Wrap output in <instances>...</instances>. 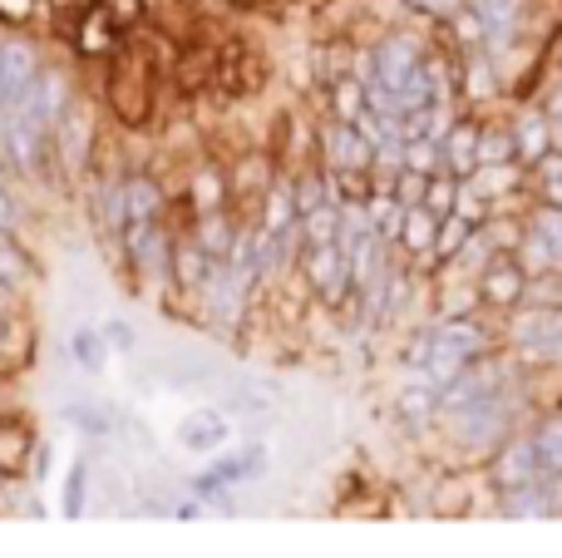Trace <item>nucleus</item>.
Instances as JSON below:
<instances>
[{
  "label": "nucleus",
  "mask_w": 562,
  "mask_h": 558,
  "mask_svg": "<svg viewBox=\"0 0 562 558\" xmlns=\"http://www.w3.org/2000/svg\"><path fill=\"white\" fill-rule=\"evenodd\" d=\"M30 272H35V263H30V253L15 243V237L0 227V282H10L20 292V287L30 282Z\"/></svg>",
  "instance_id": "obj_27"
},
{
  "label": "nucleus",
  "mask_w": 562,
  "mask_h": 558,
  "mask_svg": "<svg viewBox=\"0 0 562 558\" xmlns=\"http://www.w3.org/2000/svg\"><path fill=\"white\" fill-rule=\"evenodd\" d=\"M213 272H217V257L207 253L198 237H178L173 257H168V277H173L178 292H198V297H203V287L213 282Z\"/></svg>",
  "instance_id": "obj_9"
},
{
  "label": "nucleus",
  "mask_w": 562,
  "mask_h": 558,
  "mask_svg": "<svg viewBox=\"0 0 562 558\" xmlns=\"http://www.w3.org/2000/svg\"><path fill=\"white\" fill-rule=\"evenodd\" d=\"M227 435H233V425H227L223 411H198V415H188V421L178 425V445H183V450H193V455L227 445Z\"/></svg>",
  "instance_id": "obj_15"
},
{
  "label": "nucleus",
  "mask_w": 562,
  "mask_h": 558,
  "mask_svg": "<svg viewBox=\"0 0 562 558\" xmlns=\"http://www.w3.org/2000/svg\"><path fill=\"white\" fill-rule=\"evenodd\" d=\"M454 203H459V183H454V178H429V188H425V208H429V213L449 217V213H454Z\"/></svg>",
  "instance_id": "obj_38"
},
{
  "label": "nucleus",
  "mask_w": 562,
  "mask_h": 558,
  "mask_svg": "<svg viewBox=\"0 0 562 558\" xmlns=\"http://www.w3.org/2000/svg\"><path fill=\"white\" fill-rule=\"evenodd\" d=\"M104 10L119 20V25H138L148 5H144V0H104Z\"/></svg>",
  "instance_id": "obj_43"
},
{
  "label": "nucleus",
  "mask_w": 562,
  "mask_h": 558,
  "mask_svg": "<svg viewBox=\"0 0 562 558\" xmlns=\"http://www.w3.org/2000/svg\"><path fill=\"white\" fill-rule=\"evenodd\" d=\"M296 227H301V243H336V237H340V203L330 198V203L311 208Z\"/></svg>",
  "instance_id": "obj_26"
},
{
  "label": "nucleus",
  "mask_w": 562,
  "mask_h": 558,
  "mask_svg": "<svg viewBox=\"0 0 562 558\" xmlns=\"http://www.w3.org/2000/svg\"><path fill=\"white\" fill-rule=\"evenodd\" d=\"M124 203H128V223L164 217V188H158L154 174H134V178H124Z\"/></svg>",
  "instance_id": "obj_20"
},
{
  "label": "nucleus",
  "mask_w": 562,
  "mask_h": 558,
  "mask_svg": "<svg viewBox=\"0 0 562 558\" xmlns=\"http://www.w3.org/2000/svg\"><path fill=\"white\" fill-rule=\"evenodd\" d=\"M538 455H543V470H548V480H558L562 475V415H553L548 425H538Z\"/></svg>",
  "instance_id": "obj_34"
},
{
  "label": "nucleus",
  "mask_w": 562,
  "mask_h": 558,
  "mask_svg": "<svg viewBox=\"0 0 562 558\" xmlns=\"http://www.w3.org/2000/svg\"><path fill=\"white\" fill-rule=\"evenodd\" d=\"M45 134L49 129H40L30 114H20V109H5L0 114V154L15 164V174H40V164H45Z\"/></svg>",
  "instance_id": "obj_7"
},
{
  "label": "nucleus",
  "mask_w": 562,
  "mask_h": 558,
  "mask_svg": "<svg viewBox=\"0 0 562 558\" xmlns=\"http://www.w3.org/2000/svg\"><path fill=\"white\" fill-rule=\"evenodd\" d=\"M119 35H124V25H119L114 15H109L104 5L89 10L85 25L75 30V49L85 59H104V55H119Z\"/></svg>",
  "instance_id": "obj_14"
},
{
  "label": "nucleus",
  "mask_w": 562,
  "mask_h": 558,
  "mask_svg": "<svg viewBox=\"0 0 562 558\" xmlns=\"http://www.w3.org/2000/svg\"><path fill=\"white\" fill-rule=\"evenodd\" d=\"M35 455V431L15 415H0V475H20Z\"/></svg>",
  "instance_id": "obj_16"
},
{
  "label": "nucleus",
  "mask_w": 562,
  "mask_h": 558,
  "mask_svg": "<svg viewBox=\"0 0 562 558\" xmlns=\"http://www.w3.org/2000/svg\"><path fill=\"white\" fill-rule=\"evenodd\" d=\"M35 361V326L20 312H0V376H20Z\"/></svg>",
  "instance_id": "obj_12"
},
{
  "label": "nucleus",
  "mask_w": 562,
  "mask_h": 558,
  "mask_svg": "<svg viewBox=\"0 0 562 558\" xmlns=\"http://www.w3.org/2000/svg\"><path fill=\"white\" fill-rule=\"evenodd\" d=\"M425 188H429V174H419V168H405V174H400V183L390 188V193L400 198V203H425Z\"/></svg>",
  "instance_id": "obj_40"
},
{
  "label": "nucleus",
  "mask_w": 562,
  "mask_h": 558,
  "mask_svg": "<svg viewBox=\"0 0 562 558\" xmlns=\"http://www.w3.org/2000/svg\"><path fill=\"white\" fill-rule=\"evenodd\" d=\"M227 198H233V188H227L223 168H213V164L198 168L193 183H188V208H193V217L198 213H223Z\"/></svg>",
  "instance_id": "obj_18"
},
{
  "label": "nucleus",
  "mask_w": 562,
  "mask_h": 558,
  "mask_svg": "<svg viewBox=\"0 0 562 558\" xmlns=\"http://www.w3.org/2000/svg\"><path fill=\"white\" fill-rule=\"evenodd\" d=\"M508 425H514V401H508V391H498V395H484V401L464 405V411H454V440L469 445V450H484Z\"/></svg>",
  "instance_id": "obj_5"
},
{
  "label": "nucleus",
  "mask_w": 562,
  "mask_h": 558,
  "mask_svg": "<svg viewBox=\"0 0 562 558\" xmlns=\"http://www.w3.org/2000/svg\"><path fill=\"white\" fill-rule=\"evenodd\" d=\"M514 346L528 361H562V312L543 302H528L524 312L514 316Z\"/></svg>",
  "instance_id": "obj_3"
},
{
  "label": "nucleus",
  "mask_w": 562,
  "mask_h": 558,
  "mask_svg": "<svg viewBox=\"0 0 562 558\" xmlns=\"http://www.w3.org/2000/svg\"><path fill=\"white\" fill-rule=\"evenodd\" d=\"M429 346H435V332L415 336V342L405 346V361H409V366H419V371H425V366H429Z\"/></svg>",
  "instance_id": "obj_46"
},
{
  "label": "nucleus",
  "mask_w": 562,
  "mask_h": 558,
  "mask_svg": "<svg viewBox=\"0 0 562 558\" xmlns=\"http://www.w3.org/2000/svg\"><path fill=\"white\" fill-rule=\"evenodd\" d=\"M89 208H94L99 233L119 237L128 227V203H124V183H119V178H104V183L94 188V198H89Z\"/></svg>",
  "instance_id": "obj_17"
},
{
  "label": "nucleus",
  "mask_w": 562,
  "mask_h": 558,
  "mask_svg": "<svg viewBox=\"0 0 562 558\" xmlns=\"http://www.w3.org/2000/svg\"><path fill=\"white\" fill-rule=\"evenodd\" d=\"M301 277H306L311 292H316L326 306H340L346 292H356V282H350V257L340 243H306L301 247Z\"/></svg>",
  "instance_id": "obj_2"
},
{
  "label": "nucleus",
  "mask_w": 562,
  "mask_h": 558,
  "mask_svg": "<svg viewBox=\"0 0 562 558\" xmlns=\"http://www.w3.org/2000/svg\"><path fill=\"white\" fill-rule=\"evenodd\" d=\"M69 104H75V85H69V75H65V69H45V65H40V75L30 79V89L10 109L30 114L40 129H55L59 119L69 114Z\"/></svg>",
  "instance_id": "obj_6"
},
{
  "label": "nucleus",
  "mask_w": 562,
  "mask_h": 558,
  "mask_svg": "<svg viewBox=\"0 0 562 558\" xmlns=\"http://www.w3.org/2000/svg\"><path fill=\"white\" fill-rule=\"evenodd\" d=\"M257 460H262V450H247V455H237V460H217V470H207L203 480H198V490H217V484L247 480V475H257Z\"/></svg>",
  "instance_id": "obj_31"
},
{
  "label": "nucleus",
  "mask_w": 562,
  "mask_h": 558,
  "mask_svg": "<svg viewBox=\"0 0 562 558\" xmlns=\"http://www.w3.org/2000/svg\"><path fill=\"white\" fill-rule=\"evenodd\" d=\"M518 154V144L508 134H479V168L484 164H508Z\"/></svg>",
  "instance_id": "obj_39"
},
{
  "label": "nucleus",
  "mask_w": 562,
  "mask_h": 558,
  "mask_svg": "<svg viewBox=\"0 0 562 558\" xmlns=\"http://www.w3.org/2000/svg\"><path fill=\"white\" fill-rule=\"evenodd\" d=\"M474 237V227H469V217L464 213H449V217H439V233H435V253L439 257H454V253H464V243Z\"/></svg>",
  "instance_id": "obj_33"
},
{
  "label": "nucleus",
  "mask_w": 562,
  "mask_h": 558,
  "mask_svg": "<svg viewBox=\"0 0 562 558\" xmlns=\"http://www.w3.org/2000/svg\"><path fill=\"white\" fill-rule=\"evenodd\" d=\"M484 356V326L474 322H445L435 332V346H429V366L425 371L435 376L439 386L449 381V376H459L469 361H479Z\"/></svg>",
  "instance_id": "obj_4"
},
{
  "label": "nucleus",
  "mask_w": 562,
  "mask_h": 558,
  "mask_svg": "<svg viewBox=\"0 0 562 558\" xmlns=\"http://www.w3.org/2000/svg\"><path fill=\"white\" fill-rule=\"evenodd\" d=\"M435 405H439V381L429 371H425V381L419 386H405V391H400V411H405L409 421H425Z\"/></svg>",
  "instance_id": "obj_32"
},
{
  "label": "nucleus",
  "mask_w": 562,
  "mask_h": 558,
  "mask_svg": "<svg viewBox=\"0 0 562 558\" xmlns=\"http://www.w3.org/2000/svg\"><path fill=\"white\" fill-rule=\"evenodd\" d=\"M439 154H445L449 174H474V168H479V134L469 124L449 129V134L439 138Z\"/></svg>",
  "instance_id": "obj_21"
},
{
  "label": "nucleus",
  "mask_w": 562,
  "mask_h": 558,
  "mask_svg": "<svg viewBox=\"0 0 562 558\" xmlns=\"http://www.w3.org/2000/svg\"><path fill=\"white\" fill-rule=\"evenodd\" d=\"M514 144H518V154H524L528 164H538V158L553 148V124H548V114H524L518 119Z\"/></svg>",
  "instance_id": "obj_25"
},
{
  "label": "nucleus",
  "mask_w": 562,
  "mask_h": 558,
  "mask_svg": "<svg viewBox=\"0 0 562 558\" xmlns=\"http://www.w3.org/2000/svg\"><path fill=\"white\" fill-rule=\"evenodd\" d=\"M291 188H296V213H301V217H306L311 208L330 203V188H326V178H321V174H306V178H296V183H291Z\"/></svg>",
  "instance_id": "obj_37"
},
{
  "label": "nucleus",
  "mask_w": 562,
  "mask_h": 558,
  "mask_svg": "<svg viewBox=\"0 0 562 558\" xmlns=\"http://www.w3.org/2000/svg\"><path fill=\"white\" fill-rule=\"evenodd\" d=\"M330 104H336V119H346V124H360V114L370 109V99H366V79H336L330 85Z\"/></svg>",
  "instance_id": "obj_29"
},
{
  "label": "nucleus",
  "mask_w": 562,
  "mask_h": 558,
  "mask_svg": "<svg viewBox=\"0 0 562 558\" xmlns=\"http://www.w3.org/2000/svg\"><path fill=\"white\" fill-rule=\"evenodd\" d=\"M109 109L124 129H144L154 114V75H148V55L144 49H124L114 59L109 75Z\"/></svg>",
  "instance_id": "obj_1"
},
{
  "label": "nucleus",
  "mask_w": 562,
  "mask_h": 558,
  "mask_svg": "<svg viewBox=\"0 0 562 558\" xmlns=\"http://www.w3.org/2000/svg\"><path fill=\"white\" fill-rule=\"evenodd\" d=\"M193 237L217 257V263H223V257H233V247H237V227L227 223L223 213H198L193 217Z\"/></svg>",
  "instance_id": "obj_23"
},
{
  "label": "nucleus",
  "mask_w": 562,
  "mask_h": 558,
  "mask_svg": "<svg viewBox=\"0 0 562 558\" xmlns=\"http://www.w3.org/2000/svg\"><path fill=\"white\" fill-rule=\"evenodd\" d=\"M435 233H439V213H429L425 203H409L405 223H400V243L409 253H435Z\"/></svg>",
  "instance_id": "obj_22"
},
{
  "label": "nucleus",
  "mask_w": 562,
  "mask_h": 558,
  "mask_svg": "<svg viewBox=\"0 0 562 558\" xmlns=\"http://www.w3.org/2000/svg\"><path fill=\"white\" fill-rule=\"evenodd\" d=\"M321 148H326L330 168H370L375 164L370 138L360 134V124H346V119H336V124L321 129Z\"/></svg>",
  "instance_id": "obj_10"
},
{
  "label": "nucleus",
  "mask_w": 562,
  "mask_h": 558,
  "mask_svg": "<svg viewBox=\"0 0 562 558\" xmlns=\"http://www.w3.org/2000/svg\"><path fill=\"white\" fill-rule=\"evenodd\" d=\"M104 342L114 346V351H134V326H128V322H109L104 326Z\"/></svg>",
  "instance_id": "obj_45"
},
{
  "label": "nucleus",
  "mask_w": 562,
  "mask_h": 558,
  "mask_svg": "<svg viewBox=\"0 0 562 558\" xmlns=\"http://www.w3.org/2000/svg\"><path fill=\"white\" fill-rule=\"evenodd\" d=\"M296 223H301L296 188H291L286 178H272V188L262 193V227H267V233H291Z\"/></svg>",
  "instance_id": "obj_19"
},
{
  "label": "nucleus",
  "mask_w": 562,
  "mask_h": 558,
  "mask_svg": "<svg viewBox=\"0 0 562 558\" xmlns=\"http://www.w3.org/2000/svg\"><path fill=\"white\" fill-rule=\"evenodd\" d=\"M494 475H498V484H504V490H524V484L548 480V470H543V455H538V440H533V435H524V440H514V445H508V450L498 455Z\"/></svg>",
  "instance_id": "obj_11"
},
{
  "label": "nucleus",
  "mask_w": 562,
  "mask_h": 558,
  "mask_svg": "<svg viewBox=\"0 0 562 558\" xmlns=\"http://www.w3.org/2000/svg\"><path fill=\"white\" fill-rule=\"evenodd\" d=\"M524 287H528V277H524V267H488L484 272V297L494 306H514V302H524Z\"/></svg>",
  "instance_id": "obj_24"
},
{
  "label": "nucleus",
  "mask_w": 562,
  "mask_h": 558,
  "mask_svg": "<svg viewBox=\"0 0 562 558\" xmlns=\"http://www.w3.org/2000/svg\"><path fill=\"white\" fill-rule=\"evenodd\" d=\"M538 233L548 237V243H553V253H558V263H562V203H553V208H543V213H538Z\"/></svg>",
  "instance_id": "obj_42"
},
{
  "label": "nucleus",
  "mask_w": 562,
  "mask_h": 558,
  "mask_svg": "<svg viewBox=\"0 0 562 558\" xmlns=\"http://www.w3.org/2000/svg\"><path fill=\"white\" fill-rule=\"evenodd\" d=\"M10 302H15V287L0 282V312H10Z\"/></svg>",
  "instance_id": "obj_48"
},
{
  "label": "nucleus",
  "mask_w": 562,
  "mask_h": 558,
  "mask_svg": "<svg viewBox=\"0 0 562 558\" xmlns=\"http://www.w3.org/2000/svg\"><path fill=\"white\" fill-rule=\"evenodd\" d=\"M227 188H233V193H267V188H272V164H267L262 154H247L243 164L233 168V178H227Z\"/></svg>",
  "instance_id": "obj_28"
},
{
  "label": "nucleus",
  "mask_w": 562,
  "mask_h": 558,
  "mask_svg": "<svg viewBox=\"0 0 562 558\" xmlns=\"http://www.w3.org/2000/svg\"><path fill=\"white\" fill-rule=\"evenodd\" d=\"M40 75V55L30 40L20 35H0V104H15L20 94L30 89V79Z\"/></svg>",
  "instance_id": "obj_8"
},
{
  "label": "nucleus",
  "mask_w": 562,
  "mask_h": 558,
  "mask_svg": "<svg viewBox=\"0 0 562 558\" xmlns=\"http://www.w3.org/2000/svg\"><path fill=\"white\" fill-rule=\"evenodd\" d=\"M10 223V198H5V188H0V227Z\"/></svg>",
  "instance_id": "obj_50"
},
{
  "label": "nucleus",
  "mask_w": 562,
  "mask_h": 558,
  "mask_svg": "<svg viewBox=\"0 0 562 558\" xmlns=\"http://www.w3.org/2000/svg\"><path fill=\"white\" fill-rule=\"evenodd\" d=\"M178 69H183V75H178L183 79V89H203L207 79L217 75V55L213 49H188V55L178 59Z\"/></svg>",
  "instance_id": "obj_35"
},
{
  "label": "nucleus",
  "mask_w": 562,
  "mask_h": 558,
  "mask_svg": "<svg viewBox=\"0 0 562 558\" xmlns=\"http://www.w3.org/2000/svg\"><path fill=\"white\" fill-rule=\"evenodd\" d=\"M488 168V174H484V188H479V193H508V183H514V168H508V164H484Z\"/></svg>",
  "instance_id": "obj_44"
},
{
  "label": "nucleus",
  "mask_w": 562,
  "mask_h": 558,
  "mask_svg": "<svg viewBox=\"0 0 562 558\" xmlns=\"http://www.w3.org/2000/svg\"><path fill=\"white\" fill-rule=\"evenodd\" d=\"M415 5H429V10H454L459 0H415Z\"/></svg>",
  "instance_id": "obj_49"
},
{
  "label": "nucleus",
  "mask_w": 562,
  "mask_h": 558,
  "mask_svg": "<svg viewBox=\"0 0 562 558\" xmlns=\"http://www.w3.org/2000/svg\"><path fill=\"white\" fill-rule=\"evenodd\" d=\"M518 253H524V272H558V253H553V243H548L543 233H538V227H528L524 233V243H518Z\"/></svg>",
  "instance_id": "obj_30"
},
{
  "label": "nucleus",
  "mask_w": 562,
  "mask_h": 558,
  "mask_svg": "<svg viewBox=\"0 0 562 558\" xmlns=\"http://www.w3.org/2000/svg\"><path fill=\"white\" fill-rule=\"evenodd\" d=\"M55 154L59 164H65V174H79V168L89 164V144H94V124H89L85 114H79V104H69V114L55 124Z\"/></svg>",
  "instance_id": "obj_13"
},
{
  "label": "nucleus",
  "mask_w": 562,
  "mask_h": 558,
  "mask_svg": "<svg viewBox=\"0 0 562 558\" xmlns=\"http://www.w3.org/2000/svg\"><path fill=\"white\" fill-rule=\"evenodd\" d=\"M69 421H79V431H109V421L99 411H89V405H69Z\"/></svg>",
  "instance_id": "obj_47"
},
{
  "label": "nucleus",
  "mask_w": 562,
  "mask_h": 558,
  "mask_svg": "<svg viewBox=\"0 0 562 558\" xmlns=\"http://www.w3.org/2000/svg\"><path fill=\"white\" fill-rule=\"evenodd\" d=\"M538 178H543L548 198L562 203V154H543V158H538Z\"/></svg>",
  "instance_id": "obj_41"
},
{
  "label": "nucleus",
  "mask_w": 562,
  "mask_h": 558,
  "mask_svg": "<svg viewBox=\"0 0 562 558\" xmlns=\"http://www.w3.org/2000/svg\"><path fill=\"white\" fill-rule=\"evenodd\" d=\"M69 356H75L85 371H99L104 366V336H94V332H75L69 336Z\"/></svg>",
  "instance_id": "obj_36"
}]
</instances>
